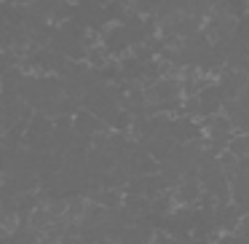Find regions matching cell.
Here are the masks:
<instances>
[{"mask_svg":"<svg viewBox=\"0 0 249 244\" xmlns=\"http://www.w3.org/2000/svg\"><path fill=\"white\" fill-rule=\"evenodd\" d=\"M231 150L233 153H249V137H238V140H233Z\"/></svg>","mask_w":249,"mask_h":244,"instance_id":"6da1fadb","label":"cell"}]
</instances>
